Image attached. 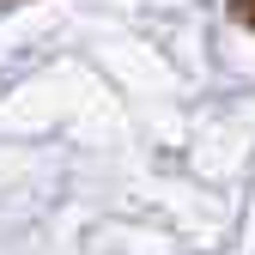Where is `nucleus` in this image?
Segmentation results:
<instances>
[{"label":"nucleus","mask_w":255,"mask_h":255,"mask_svg":"<svg viewBox=\"0 0 255 255\" xmlns=\"http://www.w3.org/2000/svg\"><path fill=\"white\" fill-rule=\"evenodd\" d=\"M231 12H237L243 24H255V0H231Z\"/></svg>","instance_id":"f257e3e1"}]
</instances>
